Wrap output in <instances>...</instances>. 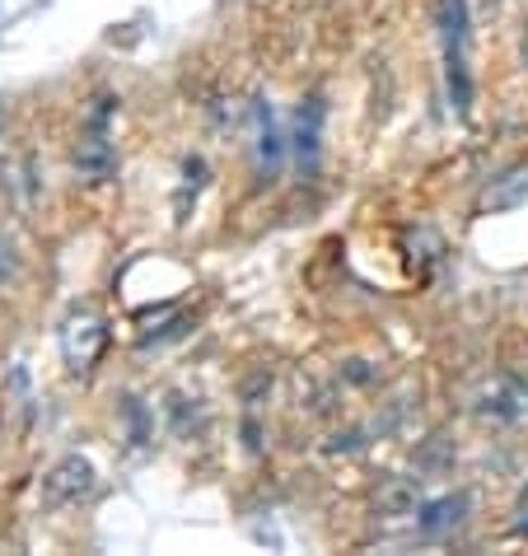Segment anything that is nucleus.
<instances>
[{"label": "nucleus", "mask_w": 528, "mask_h": 556, "mask_svg": "<svg viewBox=\"0 0 528 556\" xmlns=\"http://www.w3.org/2000/svg\"><path fill=\"white\" fill-rule=\"evenodd\" d=\"M28 286V262L20 253V243L5 235V225H0V295H20Z\"/></svg>", "instance_id": "f03ea898"}, {"label": "nucleus", "mask_w": 528, "mask_h": 556, "mask_svg": "<svg viewBox=\"0 0 528 556\" xmlns=\"http://www.w3.org/2000/svg\"><path fill=\"white\" fill-rule=\"evenodd\" d=\"M42 486H48V501L56 505H80V496H89V486H95V472H89L85 458H66Z\"/></svg>", "instance_id": "f257e3e1"}]
</instances>
